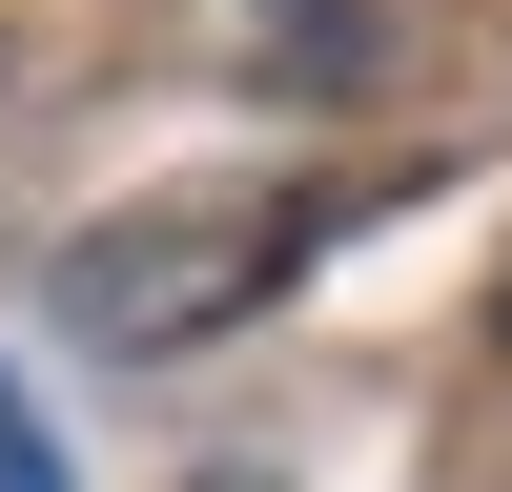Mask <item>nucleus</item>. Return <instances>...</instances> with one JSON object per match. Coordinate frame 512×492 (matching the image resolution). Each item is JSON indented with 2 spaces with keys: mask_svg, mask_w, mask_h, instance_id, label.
<instances>
[{
  "mask_svg": "<svg viewBox=\"0 0 512 492\" xmlns=\"http://www.w3.org/2000/svg\"><path fill=\"white\" fill-rule=\"evenodd\" d=\"M308 246H328V185H205V205H123V226H82V246H62V308L103 328V349H185V328L267 308Z\"/></svg>",
  "mask_w": 512,
  "mask_h": 492,
  "instance_id": "obj_1",
  "label": "nucleus"
},
{
  "mask_svg": "<svg viewBox=\"0 0 512 492\" xmlns=\"http://www.w3.org/2000/svg\"><path fill=\"white\" fill-rule=\"evenodd\" d=\"M0 492H82V472H62V431L21 410V369H0Z\"/></svg>",
  "mask_w": 512,
  "mask_h": 492,
  "instance_id": "obj_2",
  "label": "nucleus"
}]
</instances>
